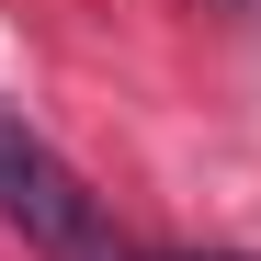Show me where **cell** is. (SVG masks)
Here are the masks:
<instances>
[{
	"mask_svg": "<svg viewBox=\"0 0 261 261\" xmlns=\"http://www.w3.org/2000/svg\"><path fill=\"white\" fill-rule=\"evenodd\" d=\"M0 227H12L34 261H137L114 239V204L80 182L23 114H0Z\"/></svg>",
	"mask_w": 261,
	"mask_h": 261,
	"instance_id": "6da1fadb",
	"label": "cell"
},
{
	"mask_svg": "<svg viewBox=\"0 0 261 261\" xmlns=\"http://www.w3.org/2000/svg\"><path fill=\"white\" fill-rule=\"evenodd\" d=\"M170 261H250V250H170Z\"/></svg>",
	"mask_w": 261,
	"mask_h": 261,
	"instance_id": "7a4b0ae2",
	"label": "cell"
}]
</instances>
